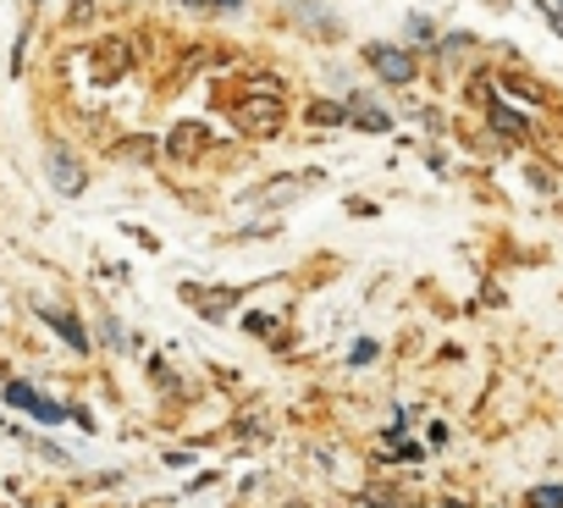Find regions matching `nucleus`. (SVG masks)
Listing matches in <instances>:
<instances>
[{"instance_id":"obj_1","label":"nucleus","mask_w":563,"mask_h":508,"mask_svg":"<svg viewBox=\"0 0 563 508\" xmlns=\"http://www.w3.org/2000/svg\"><path fill=\"white\" fill-rule=\"evenodd\" d=\"M238 128L254 133V139H271V133L282 128V100H276V89H271L265 100H243V106H238Z\"/></svg>"},{"instance_id":"obj_2","label":"nucleus","mask_w":563,"mask_h":508,"mask_svg":"<svg viewBox=\"0 0 563 508\" xmlns=\"http://www.w3.org/2000/svg\"><path fill=\"white\" fill-rule=\"evenodd\" d=\"M365 62L376 67V78H382V84H409V78H415V56H409V51L371 45V51H365Z\"/></svg>"},{"instance_id":"obj_3","label":"nucleus","mask_w":563,"mask_h":508,"mask_svg":"<svg viewBox=\"0 0 563 508\" xmlns=\"http://www.w3.org/2000/svg\"><path fill=\"white\" fill-rule=\"evenodd\" d=\"M210 139H216V133H210V122H177V128H172V139H166V155H172V161H194Z\"/></svg>"},{"instance_id":"obj_4","label":"nucleus","mask_w":563,"mask_h":508,"mask_svg":"<svg viewBox=\"0 0 563 508\" xmlns=\"http://www.w3.org/2000/svg\"><path fill=\"white\" fill-rule=\"evenodd\" d=\"M45 172H51V183H56L62 194H84V166H78L67 150H51V155H45Z\"/></svg>"},{"instance_id":"obj_5","label":"nucleus","mask_w":563,"mask_h":508,"mask_svg":"<svg viewBox=\"0 0 563 508\" xmlns=\"http://www.w3.org/2000/svg\"><path fill=\"white\" fill-rule=\"evenodd\" d=\"M316 177H276V183H265V188H254L249 194V205H260V210H276L282 199H294V194H305Z\"/></svg>"},{"instance_id":"obj_6","label":"nucleus","mask_w":563,"mask_h":508,"mask_svg":"<svg viewBox=\"0 0 563 508\" xmlns=\"http://www.w3.org/2000/svg\"><path fill=\"white\" fill-rule=\"evenodd\" d=\"M40 321H45V327H56V332H62V343H73V349H89V332H84V327H78L67 310H40Z\"/></svg>"},{"instance_id":"obj_7","label":"nucleus","mask_w":563,"mask_h":508,"mask_svg":"<svg viewBox=\"0 0 563 508\" xmlns=\"http://www.w3.org/2000/svg\"><path fill=\"white\" fill-rule=\"evenodd\" d=\"M310 122H321V128H338V122H349V106H332V100H316V106H310Z\"/></svg>"},{"instance_id":"obj_8","label":"nucleus","mask_w":563,"mask_h":508,"mask_svg":"<svg viewBox=\"0 0 563 508\" xmlns=\"http://www.w3.org/2000/svg\"><path fill=\"white\" fill-rule=\"evenodd\" d=\"M530 508H563V486H536L530 492Z\"/></svg>"},{"instance_id":"obj_9","label":"nucleus","mask_w":563,"mask_h":508,"mask_svg":"<svg viewBox=\"0 0 563 508\" xmlns=\"http://www.w3.org/2000/svg\"><path fill=\"white\" fill-rule=\"evenodd\" d=\"M409 40L431 45V40H437V23H431V18H409Z\"/></svg>"},{"instance_id":"obj_10","label":"nucleus","mask_w":563,"mask_h":508,"mask_svg":"<svg viewBox=\"0 0 563 508\" xmlns=\"http://www.w3.org/2000/svg\"><path fill=\"white\" fill-rule=\"evenodd\" d=\"M29 409H34V415H40V420H51V426H56V420H62V415H67V409H62V404H51V398H40V393H34V404H29Z\"/></svg>"},{"instance_id":"obj_11","label":"nucleus","mask_w":563,"mask_h":508,"mask_svg":"<svg viewBox=\"0 0 563 508\" xmlns=\"http://www.w3.org/2000/svg\"><path fill=\"white\" fill-rule=\"evenodd\" d=\"M492 117H497V128H503V133H525V122H519V111H508V106H497Z\"/></svg>"},{"instance_id":"obj_12","label":"nucleus","mask_w":563,"mask_h":508,"mask_svg":"<svg viewBox=\"0 0 563 508\" xmlns=\"http://www.w3.org/2000/svg\"><path fill=\"white\" fill-rule=\"evenodd\" d=\"M7 398H12V404H18V409H29V404H34V393H29V387H23V382H12V387H7Z\"/></svg>"}]
</instances>
